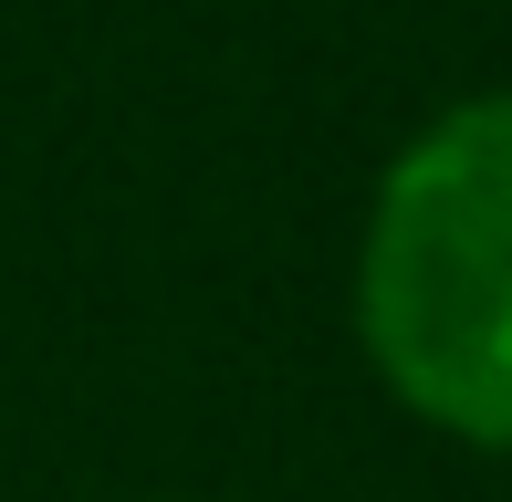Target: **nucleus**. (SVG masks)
<instances>
[{
	"mask_svg": "<svg viewBox=\"0 0 512 502\" xmlns=\"http://www.w3.org/2000/svg\"><path fill=\"white\" fill-rule=\"evenodd\" d=\"M356 335L429 429L512 450V95H471L387 157L356 241Z\"/></svg>",
	"mask_w": 512,
	"mask_h": 502,
	"instance_id": "f257e3e1",
	"label": "nucleus"
}]
</instances>
